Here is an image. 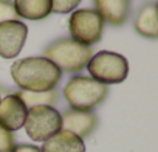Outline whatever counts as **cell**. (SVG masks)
I'll list each match as a JSON object with an SVG mask.
<instances>
[{"mask_svg":"<svg viewBox=\"0 0 158 152\" xmlns=\"http://www.w3.org/2000/svg\"><path fill=\"white\" fill-rule=\"evenodd\" d=\"M28 36V28L22 20H8L0 23V56L14 59L20 54Z\"/></svg>","mask_w":158,"mask_h":152,"instance_id":"obj_7","label":"cell"},{"mask_svg":"<svg viewBox=\"0 0 158 152\" xmlns=\"http://www.w3.org/2000/svg\"><path fill=\"white\" fill-rule=\"evenodd\" d=\"M16 146V137L14 132L6 130L0 126V152H13Z\"/></svg>","mask_w":158,"mask_h":152,"instance_id":"obj_17","label":"cell"},{"mask_svg":"<svg viewBox=\"0 0 158 152\" xmlns=\"http://www.w3.org/2000/svg\"><path fill=\"white\" fill-rule=\"evenodd\" d=\"M133 27L135 31L146 39L158 37V13L155 2H146L139 6L133 20Z\"/></svg>","mask_w":158,"mask_h":152,"instance_id":"obj_12","label":"cell"},{"mask_svg":"<svg viewBox=\"0 0 158 152\" xmlns=\"http://www.w3.org/2000/svg\"><path fill=\"white\" fill-rule=\"evenodd\" d=\"M13 0H0V23L8 20H19Z\"/></svg>","mask_w":158,"mask_h":152,"instance_id":"obj_16","label":"cell"},{"mask_svg":"<svg viewBox=\"0 0 158 152\" xmlns=\"http://www.w3.org/2000/svg\"><path fill=\"white\" fill-rule=\"evenodd\" d=\"M85 68L90 73V78L106 86L119 84L126 81L129 74L127 59L123 54L113 51H98L92 56Z\"/></svg>","mask_w":158,"mask_h":152,"instance_id":"obj_4","label":"cell"},{"mask_svg":"<svg viewBox=\"0 0 158 152\" xmlns=\"http://www.w3.org/2000/svg\"><path fill=\"white\" fill-rule=\"evenodd\" d=\"M20 19L44 20L51 14V0H13Z\"/></svg>","mask_w":158,"mask_h":152,"instance_id":"obj_13","label":"cell"},{"mask_svg":"<svg viewBox=\"0 0 158 152\" xmlns=\"http://www.w3.org/2000/svg\"><path fill=\"white\" fill-rule=\"evenodd\" d=\"M27 107L16 93H8L0 99V126L6 130H19L27 118Z\"/></svg>","mask_w":158,"mask_h":152,"instance_id":"obj_9","label":"cell"},{"mask_svg":"<svg viewBox=\"0 0 158 152\" xmlns=\"http://www.w3.org/2000/svg\"><path fill=\"white\" fill-rule=\"evenodd\" d=\"M93 10L112 27L124 25L132 10V0H93Z\"/></svg>","mask_w":158,"mask_h":152,"instance_id":"obj_10","label":"cell"},{"mask_svg":"<svg viewBox=\"0 0 158 152\" xmlns=\"http://www.w3.org/2000/svg\"><path fill=\"white\" fill-rule=\"evenodd\" d=\"M107 95L109 86L82 74L73 76L64 87V98L73 110L93 112V109L98 107Z\"/></svg>","mask_w":158,"mask_h":152,"instance_id":"obj_3","label":"cell"},{"mask_svg":"<svg viewBox=\"0 0 158 152\" xmlns=\"http://www.w3.org/2000/svg\"><path fill=\"white\" fill-rule=\"evenodd\" d=\"M0 99H2V98H0Z\"/></svg>","mask_w":158,"mask_h":152,"instance_id":"obj_19","label":"cell"},{"mask_svg":"<svg viewBox=\"0 0 158 152\" xmlns=\"http://www.w3.org/2000/svg\"><path fill=\"white\" fill-rule=\"evenodd\" d=\"M40 152H85V143L70 130L60 129L44 141Z\"/></svg>","mask_w":158,"mask_h":152,"instance_id":"obj_11","label":"cell"},{"mask_svg":"<svg viewBox=\"0 0 158 152\" xmlns=\"http://www.w3.org/2000/svg\"><path fill=\"white\" fill-rule=\"evenodd\" d=\"M93 48L77 44L71 37H60L48 44L44 50V57L51 61L62 73L82 71L93 56Z\"/></svg>","mask_w":158,"mask_h":152,"instance_id":"obj_2","label":"cell"},{"mask_svg":"<svg viewBox=\"0 0 158 152\" xmlns=\"http://www.w3.org/2000/svg\"><path fill=\"white\" fill-rule=\"evenodd\" d=\"M11 78L19 90L50 92L57 89L62 71L44 56H30L11 65Z\"/></svg>","mask_w":158,"mask_h":152,"instance_id":"obj_1","label":"cell"},{"mask_svg":"<svg viewBox=\"0 0 158 152\" xmlns=\"http://www.w3.org/2000/svg\"><path fill=\"white\" fill-rule=\"evenodd\" d=\"M23 127L33 141H45L62 129L60 112L50 106L30 107L27 110Z\"/></svg>","mask_w":158,"mask_h":152,"instance_id":"obj_6","label":"cell"},{"mask_svg":"<svg viewBox=\"0 0 158 152\" xmlns=\"http://www.w3.org/2000/svg\"><path fill=\"white\" fill-rule=\"evenodd\" d=\"M13 152H40V147L34 146V144H27V143H22V144H16Z\"/></svg>","mask_w":158,"mask_h":152,"instance_id":"obj_18","label":"cell"},{"mask_svg":"<svg viewBox=\"0 0 158 152\" xmlns=\"http://www.w3.org/2000/svg\"><path fill=\"white\" fill-rule=\"evenodd\" d=\"M60 116H62V129L70 130L71 133L77 135L82 140L87 138L89 135H92L99 124V120L95 112L67 109L65 112L60 113Z\"/></svg>","mask_w":158,"mask_h":152,"instance_id":"obj_8","label":"cell"},{"mask_svg":"<svg viewBox=\"0 0 158 152\" xmlns=\"http://www.w3.org/2000/svg\"><path fill=\"white\" fill-rule=\"evenodd\" d=\"M27 109L36 107V106H50L53 107L59 101V92L50 90V92H27V90H17L14 92Z\"/></svg>","mask_w":158,"mask_h":152,"instance_id":"obj_14","label":"cell"},{"mask_svg":"<svg viewBox=\"0 0 158 152\" xmlns=\"http://www.w3.org/2000/svg\"><path fill=\"white\" fill-rule=\"evenodd\" d=\"M81 0H51V13L54 14H68L76 6H79Z\"/></svg>","mask_w":158,"mask_h":152,"instance_id":"obj_15","label":"cell"},{"mask_svg":"<svg viewBox=\"0 0 158 152\" xmlns=\"http://www.w3.org/2000/svg\"><path fill=\"white\" fill-rule=\"evenodd\" d=\"M106 22L93 8H82L71 13L68 19L70 37L77 44L92 47L102 37Z\"/></svg>","mask_w":158,"mask_h":152,"instance_id":"obj_5","label":"cell"}]
</instances>
